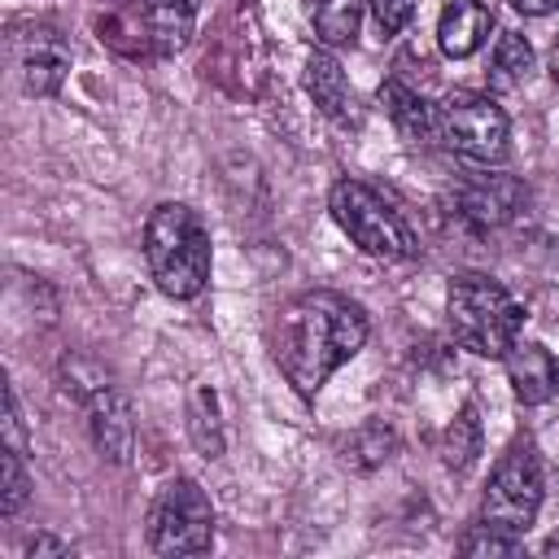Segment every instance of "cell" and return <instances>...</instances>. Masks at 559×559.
<instances>
[{
	"label": "cell",
	"instance_id": "1",
	"mask_svg": "<svg viewBox=\"0 0 559 559\" xmlns=\"http://www.w3.org/2000/svg\"><path fill=\"white\" fill-rule=\"evenodd\" d=\"M367 332L371 319L354 297L336 288H310L280 306L271 323V358L297 397L314 402L328 376L367 345Z\"/></svg>",
	"mask_w": 559,
	"mask_h": 559
},
{
	"label": "cell",
	"instance_id": "2",
	"mask_svg": "<svg viewBox=\"0 0 559 559\" xmlns=\"http://www.w3.org/2000/svg\"><path fill=\"white\" fill-rule=\"evenodd\" d=\"M144 258L157 288L175 301H192L210 280V231L183 201H162L144 223Z\"/></svg>",
	"mask_w": 559,
	"mask_h": 559
},
{
	"label": "cell",
	"instance_id": "3",
	"mask_svg": "<svg viewBox=\"0 0 559 559\" xmlns=\"http://www.w3.org/2000/svg\"><path fill=\"white\" fill-rule=\"evenodd\" d=\"M445 314H450L454 341L476 358H502L524 328V306L493 275H480V271H467L450 284Z\"/></svg>",
	"mask_w": 559,
	"mask_h": 559
},
{
	"label": "cell",
	"instance_id": "4",
	"mask_svg": "<svg viewBox=\"0 0 559 559\" xmlns=\"http://www.w3.org/2000/svg\"><path fill=\"white\" fill-rule=\"evenodd\" d=\"M328 210L336 218V227L367 253L380 262H406L419 253V240L411 231V223L393 210V201H384L371 183L362 179H336L328 192Z\"/></svg>",
	"mask_w": 559,
	"mask_h": 559
},
{
	"label": "cell",
	"instance_id": "5",
	"mask_svg": "<svg viewBox=\"0 0 559 559\" xmlns=\"http://www.w3.org/2000/svg\"><path fill=\"white\" fill-rule=\"evenodd\" d=\"M542 463H537V450L533 441H511L507 454L493 463V476L485 485V498H480V524L507 533V537H520L533 528L537 511H542Z\"/></svg>",
	"mask_w": 559,
	"mask_h": 559
},
{
	"label": "cell",
	"instance_id": "6",
	"mask_svg": "<svg viewBox=\"0 0 559 559\" xmlns=\"http://www.w3.org/2000/svg\"><path fill=\"white\" fill-rule=\"evenodd\" d=\"M437 140L476 166H498L511 148V122L493 96L450 92L437 105Z\"/></svg>",
	"mask_w": 559,
	"mask_h": 559
},
{
	"label": "cell",
	"instance_id": "7",
	"mask_svg": "<svg viewBox=\"0 0 559 559\" xmlns=\"http://www.w3.org/2000/svg\"><path fill=\"white\" fill-rule=\"evenodd\" d=\"M153 555H205L214 546V507L192 476H175L157 489L148 511Z\"/></svg>",
	"mask_w": 559,
	"mask_h": 559
},
{
	"label": "cell",
	"instance_id": "8",
	"mask_svg": "<svg viewBox=\"0 0 559 559\" xmlns=\"http://www.w3.org/2000/svg\"><path fill=\"white\" fill-rule=\"evenodd\" d=\"M4 52L26 96H57V87L70 74V44L52 22H39V17L13 22Z\"/></svg>",
	"mask_w": 559,
	"mask_h": 559
},
{
	"label": "cell",
	"instance_id": "9",
	"mask_svg": "<svg viewBox=\"0 0 559 559\" xmlns=\"http://www.w3.org/2000/svg\"><path fill=\"white\" fill-rule=\"evenodd\" d=\"M74 393H79V402H83L87 432H92L96 450H100L109 463H127V459H131V445H135V415H131L127 393L114 389L105 371H96L92 380H83Z\"/></svg>",
	"mask_w": 559,
	"mask_h": 559
},
{
	"label": "cell",
	"instance_id": "10",
	"mask_svg": "<svg viewBox=\"0 0 559 559\" xmlns=\"http://www.w3.org/2000/svg\"><path fill=\"white\" fill-rule=\"evenodd\" d=\"M524 205H528V188L515 175H502V170H489V166L459 188V214L476 231L507 227L511 218H520Z\"/></svg>",
	"mask_w": 559,
	"mask_h": 559
},
{
	"label": "cell",
	"instance_id": "11",
	"mask_svg": "<svg viewBox=\"0 0 559 559\" xmlns=\"http://www.w3.org/2000/svg\"><path fill=\"white\" fill-rule=\"evenodd\" d=\"M502 362H507V380L524 406H542L559 393V362L542 341H515L502 354Z\"/></svg>",
	"mask_w": 559,
	"mask_h": 559
},
{
	"label": "cell",
	"instance_id": "12",
	"mask_svg": "<svg viewBox=\"0 0 559 559\" xmlns=\"http://www.w3.org/2000/svg\"><path fill=\"white\" fill-rule=\"evenodd\" d=\"M306 92H310V100H314L332 122H341V127L358 122L354 87H349L341 61H336L328 48H314V52L306 57Z\"/></svg>",
	"mask_w": 559,
	"mask_h": 559
},
{
	"label": "cell",
	"instance_id": "13",
	"mask_svg": "<svg viewBox=\"0 0 559 559\" xmlns=\"http://www.w3.org/2000/svg\"><path fill=\"white\" fill-rule=\"evenodd\" d=\"M489 31H493V13L485 0H450L437 17V44L454 61L472 57L489 39Z\"/></svg>",
	"mask_w": 559,
	"mask_h": 559
},
{
	"label": "cell",
	"instance_id": "14",
	"mask_svg": "<svg viewBox=\"0 0 559 559\" xmlns=\"http://www.w3.org/2000/svg\"><path fill=\"white\" fill-rule=\"evenodd\" d=\"M201 0H144V35L157 57H175L188 48L197 31Z\"/></svg>",
	"mask_w": 559,
	"mask_h": 559
},
{
	"label": "cell",
	"instance_id": "15",
	"mask_svg": "<svg viewBox=\"0 0 559 559\" xmlns=\"http://www.w3.org/2000/svg\"><path fill=\"white\" fill-rule=\"evenodd\" d=\"M380 105H384V114L393 118V127H397L411 144L437 140V105H428L411 83L384 79V83H380Z\"/></svg>",
	"mask_w": 559,
	"mask_h": 559
},
{
	"label": "cell",
	"instance_id": "16",
	"mask_svg": "<svg viewBox=\"0 0 559 559\" xmlns=\"http://www.w3.org/2000/svg\"><path fill=\"white\" fill-rule=\"evenodd\" d=\"M362 4L367 0H306V17L314 26V39L323 48H345L358 39V22H362Z\"/></svg>",
	"mask_w": 559,
	"mask_h": 559
},
{
	"label": "cell",
	"instance_id": "17",
	"mask_svg": "<svg viewBox=\"0 0 559 559\" xmlns=\"http://www.w3.org/2000/svg\"><path fill=\"white\" fill-rule=\"evenodd\" d=\"M533 44L520 35V31H502L498 44H493V57H489V87L493 92H515L528 83L533 74Z\"/></svg>",
	"mask_w": 559,
	"mask_h": 559
},
{
	"label": "cell",
	"instance_id": "18",
	"mask_svg": "<svg viewBox=\"0 0 559 559\" xmlns=\"http://www.w3.org/2000/svg\"><path fill=\"white\" fill-rule=\"evenodd\" d=\"M188 437L205 459L223 454V424H218V393L210 384H197L188 397Z\"/></svg>",
	"mask_w": 559,
	"mask_h": 559
},
{
	"label": "cell",
	"instance_id": "19",
	"mask_svg": "<svg viewBox=\"0 0 559 559\" xmlns=\"http://www.w3.org/2000/svg\"><path fill=\"white\" fill-rule=\"evenodd\" d=\"M476 454H480V419H476V406L467 402V406L450 419V428H445L441 463H445L450 472H467V467L476 463Z\"/></svg>",
	"mask_w": 559,
	"mask_h": 559
},
{
	"label": "cell",
	"instance_id": "20",
	"mask_svg": "<svg viewBox=\"0 0 559 559\" xmlns=\"http://www.w3.org/2000/svg\"><path fill=\"white\" fill-rule=\"evenodd\" d=\"M393 450H397L393 428H384V424H362V428L349 432V441H345V463H354L358 472H371V467H380Z\"/></svg>",
	"mask_w": 559,
	"mask_h": 559
},
{
	"label": "cell",
	"instance_id": "21",
	"mask_svg": "<svg viewBox=\"0 0 559 559\" xmlns=\"http://www.w3.org/2000/svg\"><path fill=\"white\" fill-rule=\"evenodd\" d=\"M31 498V476H26V463H22V450L4 445L0 454V515L13 520Z\"/></svg>",
	"mask_w": 559,
	"mask_h": 559
},
{
	"label": "cell",
	"instance_id": "22",
	"mask_svg": "<svg viewBox=\"0 0 559 559\" xmlns=\"http://www.w3.org/2000/svg\"><path fill=\"white\" fill-rule=\"evenodd\" d=\"M520 546H524L520 537H507V533H498V528H489L480 520L459 542V550L463 555H476V559H507V555H520Z\"/></svg>",
	"mask_w": 559,
	"mask_h": 559
},
{
	"label": "cell",
	"instance_id": "23",
	"mask_svg": "<svg viewBox=\"0 0 559 559\" xmlns=\"http://www.w3.org/2000/svg\"><path fill=\"white\" fill-rule=\"evenodd\" d=\"M367 9H371L376 26H380L384 35H397V31L411 22V13H415V0H367Z\"/></svg>",
	"mask_w": 559,
	"mask_h": 559
},
{
	"label": "cell",
	"instance_id": "24",
	"mask_svg": "<svg viewBox=\"0 0 559 559\" xmlns=\"http://www.w3.org/2000/svg\"><path fill=\"white\" fill-rule=\"evenodd\" d=\"M70 555H74V546L61 542V537H52V533H35L26 542V559H70Z\"/></svg>",
	"mask_w": 559,
	"mask_h": 559
},
{
	"label": "cell",
	"instance_id": "25",
	"mask_svg": "<svg viewBox=\"0 0 559 559\" xmlns=\"http://www.w3.org/2000/svg\"><path fill=\"white\" fill-rule=\"evenodd\" d=\"M515 13H524V17H546V13H555L559 9V0H507Z\"/></svg>",
	"mask_w": 559,
	"mask_h": 559
},
{
	"label": "cell",
	"instance_id": "26",
	"mask_svg": "<svg viewBox=\"0 0 559 559\" xmlns=\"http://www.w3.org/2000/svg\"><path fill=\"white\" fill-rule=\"evenodd\" d=\"M550 79L559 83V39H555V48H550Z\"/></svg>",
	"mask_w": 559,
	"mask_h": 559
},
{
	"label": "cell",
	"instance_id": "27",
	"mask_svg": "<svg viewBox=\"0 0 559 559\" xmlns=\"http://www.w3.org/2000/svg\"><path fill=\"white\" fill-rule=\"evenodd\" d=\"M542 555H546V559H559V537H550V542L542 546Z\"/></svg>",
	"mask_w": 559,
	"mask_h": 559
}]
</instances>
